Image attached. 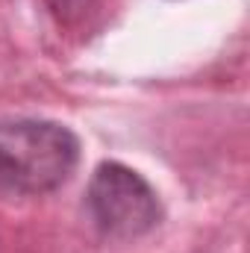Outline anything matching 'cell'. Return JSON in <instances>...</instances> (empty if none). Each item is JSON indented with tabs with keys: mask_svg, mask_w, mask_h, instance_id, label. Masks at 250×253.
I'll use <instances>...</instances> for the list:
<instances>
[{
	"mask_svg": "<svg viewBox=\"0 0 250 253\" xmlns=\"http://www.w3.org/2000/svg\"><path fill=\"white\" fill-rule=\"evenodd\" d=\"M80 162V138L56 121L21 118L0 124V191L47 194Z\"/></svg>",
	"mask_w": 250,
	"mask_h": 253,
	"instance_id": "6da1fadb",
	"label": "cell"
},
{
	"mask_svg": "<svg viewBox=\"0 0 250 253\" xmlns=\"http://www.w3.org/2000/svg\"><path fill=\"white\" fill-rule=\"evenodd\" d=\"M85 206L94 227L115 242H129L150 233L162 218L153 186L121 162H100L94 168Z\"/></svg>",
	"mask_w": 250,
	"mask_h": 253,
	"instance_id": "7a4b0ae2",
	"label": "cell"
},
{
	"mask_svg": "<svg viewBox=\"0 0 250 253\" xmlns=\"http://www.w3.org/2000/svg\"><path fill=\"white\" fill-rule=\"evenodd\" d=\"M47 3L59 21H77L94 6V0H47Z\"/></svg>",
	"mask_w": 250,
	"mask_h": 253,
	"instance_id": "3957f363",
	"label": "cell"
}]
</instances>
